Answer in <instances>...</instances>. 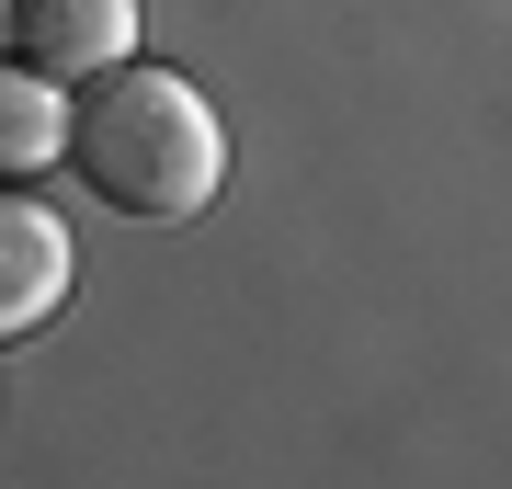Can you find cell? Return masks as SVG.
<instances>
[{
	"label": "cell",
	"instance_id": "1",
	"mask_svg": "<svg viewBox=\"0 0 512 489\" xmlns=\"http://www.w3.org/2000/svg\"><path fill=\"white\" fill-rule=\"evenodd\" d=\"M69 160L80 182L114 205V217H194L205 194L228 182V126L217 103L183 80V69H148V57H114L69 91Z\"/></svg>",
	"mask_w": 512,
	"mask_h": 489
},
{
	"label": "cell",
	"instance_id": "2",
	"mask_svg": "<svg viewBox=\"0 0 512 489\" xmlns=\"http://www.w3.org/2000/svg\"><path fill=\"white\" fill-rule=\"evenodd\" d=\"M12 57H35L46 80H92L114 57H137V0H12Z\"/></svg>",
	"mask_w": 512,
	"mask_h": 489
},
{
	"label": "cell",
	"instance_id": "3",
	"mask_svg": "<svg viewBox=\"0 0 512 489\" xmlns=\"http://www.w3.org/2000/svg\"><path fill=\"white\" fill-rule=\"evenodd\" d=\"M57 296H69V228H57L35 194H12V182H0V342H12V330H35Z\"/></svg>",
	"mask_w": 512,
	"mask_h": 489
},
{
	"label": "cell",
	"instance_id": "4",
	"mask_svg": "<svg viewBox=\"0 0 512 489\" xmlns=\"http://www.w3.org/2000/svg\"><path fill=\"white\" fill-rule=\"evenodd\" d=\"M69 160V80H46L35 57H0V182Z\"/></svg>",
	"mask_w": 512,
	"mask_h": 489
}]
</instances>
